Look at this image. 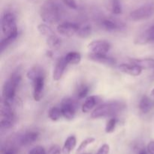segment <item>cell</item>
Segmentation results:
<instances>
[{
    "instance_id": "cell-16",
    "label": "cell",
    "mask_w": 154,
    "mask_h": 154,
    "mask_svg": "<svg viewBox=\"0 0 154 154\" xmlns=\"http://www.w3.org/2000/svg\"><path fill=\"white\" fill-rule=\"evenodd\" d=\"M153 106L154 102L147 96H144L141 98L139 102V105H138L140 111L143 114H147L148 112H150L152 108H153Z\"/></svg>"
},
{
    "instance_id": "cell-31",
    "label": "cell",
    "mask_w": 154,
    "mask_h": 154,
    "mask_svg": "<svg viewBox=\"0 0 154 154\" xmlns=\"http://www.w3.org/2000/svg\"><path fill=\"white\" fill-rule=\"evenodd\" d=\"M29 154H47V153L44 147H42V146H37V147H33V148L30 150Z\"/></svg>"
},
{
    "instance_id": "cell-4",
    "label": "cell",
    "mask_w": 154,
    "mask_h": 154,
    "mask_svg": "<svg viewBox=\"0 0 154 154\" xmlns=\"http://www.w3.org/2000/svg\"><path fill=\"white\" fill-rule=\"evenodd\" d=\"M2 30L5 38L14 41L18 35L16 17L11 12H6L2 17Z\"/></svg>"
},
{
    "instance_id": "cell-10",
    "label": "cell",
    "mask_w": 154,
    "mask_h": 154,
    "mask_svg": "<svg viewBox=\"0 0 154 154\" xmlns=\"http://www.w3.org/2000/svg\"><path fill=\"white\" fill-rule=\"evenodd\" d=\"M154 42V25L137 36L135 40L136 45H144Z\"/></svg>"
},
{
    "instance_id": "cell-8",
    "label": "cell",
    "mask_w": 154,
    "mask_h": 154,
    "mask_svg": "<svg viewBox=\"0 0 154 154\" xmlns=\"http://www.w3.org/2000/svg\"><path fill=\"white\" fill-rule=\"evenodd\" d=\"M111 48V45L109 42L102 40L93 41L87 46L90 54H107Z\"/></svg>"
},
{
    "instance_id": "cell-1",
    "label": "cell",
    "mask_w": 154,
    "mask_h": 154,
    "mask_svg": "<svg viewBox=\"0 0 154 154\" xmlns=\"http://www.w3.org/2000/svg\"><path fill=\"white\" fill-rule=\"evenodd\" d=\"M63 16V8L58 0H46L41 8V17L44 22L55 24Z\"/></svg>"
},
{
    "instance_id": "cell-13",
    "label": "cell",
    "mask_w": 154,
    "mask_h": 154,
    "mask_svg": "<svg viewBox=\"0 0 154 154\" xmlns=\"http://www.w3.org/2000/svg\"><path fill=\"white\" fill-rule=\"evenodd\" d=\"M118 69L123 73L127 74V75L133 77L139 76L141 74V72H142V69L137 66V65L133 64V63L132 64L123 63V64L120 65L118 66Z\"/></svg>"
},
{
    "instance_id": "cell-3",
    "label": "cell",
    "mask_w": 154,
    "mask_h": 154,
    "mask_svg": "<svg viewBox=\"0 0 154 154\" xmlns=\"http://www.w3.org/2000/svg\"><path fill=\"white\" fill-rule=\"evenodd\" d=\"M126 108L123 102L119 101H114L104 103L99 105L91 113V118L98 119L102 117H113L120 114Z\"/></svg>"
},
{
    "instance_id": "cell-35",
    "label": "cell",
    "mask_w": 154,
    "mask_h": 154,
    "mask_svg": "<svg viewBox=\"0 0 154 154\" xmlns=\"http://www.w3.org/2000/svg\"><path fill=\"white\" fill-rule=\"evenodd\" d=\"M63 3L72 9L77 8V4L75 0H63Z\"/></svg>"
},
{
    "instance_id": "cell-15",
    "label": "cell",
    "mask_w": 154,
    "mask_h": 154,
    "mask_svg": "<svg viewBox=\"0 0 154 154\" xmlns=\"http://www.w3.org/2000/svg\"><path fill=\"white\" fill-rule=\"evenodd\" d=\"M39 137V133L35 131H29V132H26L24 135L21 136L20 139V143L21 145L27 146L32 144L35 141H37Z\"/></svg>"
},
{
    "instance_id": "cell-6",
    "label": "cell",
    "mask_w": 154,
    "mask_h": 154,
    "mask_svg": "<svg viewBox=\"0 0 154 154\" xmlns=\"http://www.w3.org/2000/svg\"><path fill=\"white\" fill-rule=\"evenodd\" d=\"M14 119L15 116L12 107L2 104L0 114V125L2 129H10L14 125Z\"/></svg>"
},
{
    "instance_id": "cell-29",
    "label": "cell",
    "mask_w": 154,
    "mask_h": 154,
    "mask_svg": "<svg viewBox=\"0 0 154 154\" xmlns=\"http://www.w3.org/2000/svg\"><path fill=\"white\" fill-rule=\"evenodd\" d=\"M95 141H96V139H95L94 138H92V137H90V138H86L85 140H84V141L81 143V144L79 145L78 148L77 149V153H80V152L84 150L89 145L93 144Z\"/></svg>"
},
{
    "instance_id": "cell-11",
    "label": "cell",
    "mask_w": 154,
    "mask_h": 154,
    "mask_svg": "<svg viewBox=\"0 0 154 154\" xmlns=\"http://www.w3.org/2000/svg\"><path fill=\"white\" fill-rule=\"evenodd\" d=\"M33 82V98L36 102H39L43 96L45 88V77H40Z\"/></svg>"
},
{
    "instance_id": "cell-22",
    "label": "cell",
    "mask_w": 154,
    "mask_h": 154,
    "mask_svg": "<svg viewBox=\"0 0 154 154\" xmlns=\"http://www.w3.org/2000/svg\"><path fill=\"white\" fill-rule=\"evenodd\" d=\"M40 77H45L44 71L39 67H34L27 72V78L32 81H35Z\"/></svg>"
},
{
    "instance_id": "cell-27",
    "label": "cell",
    "mask_w": 154,
    "mask_h": 154,
    "mask_svg": "<svg viewBox=\"0 0 154 154\" xmlns=\"http://www.w3.org/2000/svg\"><path fill=\"white\" fill-rule=\"evenodd\" d=\"M111 11L116 15L122 13V5L120 0H112L111 1Z\"/></svg>"
},
{
    "instance_id": "cell-19",
    "label": "cell",
    "mask_w": 154,
    "mask_h": 154,
    "mask_svg": "<svg viewBox=\"0 0 154 154\" xmlns=\"http://www.w3.org/2000/svg\"><path fill=\"white\" fill-rule=\"evenodd\" d=\"M98 100H99V98L96 96H90L89 97H87L86 99V100L84 101V104L82 105V110L83 113H88L97 105Z\"/></svg>"
},
{
    "instance_id": "cell-33",
    "label": "cell",
    "mask_w": 154,
    "mask_h": 154,
    "mask_svg": "<svg viewBox=\"0 0 154 154\" xmlns=\"http://www.w3.org/2000/svg\"><path fill=\"white\" fill-rule=\"evenodd\" d=\"M2 154H17V150L14 147H8L2 150Z\"/></svg>"
},
{
    "instance_id": "cell-9",
    "label": "cell",
    "mask_w": 154,
    "mask_h": 154,
    "mask_svg": "<svg viewBox=\"0 0 154 154\" xmlns=\"http://www.w3.org/2000/svg\"><path fill=\"white\" fill-rule=\"evenodd\" d=\"M79 29L80 26L77 23L66 22L58 25L57 30L60 35L66 36V37H72L78 33Z\"/></svg>"
},
{
    "instance_id": "cell-37",
    "label": "cell",
    "mask_w": 154,
    "mask_h": 154,
    "mask_svg": "<svg viewBox=\"0 0 154 154\" xmlns=\"http://www.w3.org/2000/svg\"><path fill=\"white\" fill-rule=\"evenodd\" d=\"M148 153H149L148 152L146 151L145 150H141V151L139 152V153H138V154H148Z\"/></svg>"
},
{
    "instance_id": "cell-38",
    "label": "cell",
    "mask_w": 154,
    "mask_h": 154,
    "mask_svg": "<svg viewBox=\"0 0 154 154\" xmlns=\"http://www.w3.org/2000/svg\"><path fill=\"white\" fill-rule=\"evenodd\" d=\"M151 95L154 97V88L153 89V90H152V91H151Z\"/></svg>"
},
{
    "instance_id": "cell-23",
    "label": "cell",
    "mask_w": 154,
    "mask_h": 154,
    "mask_svg": "<svg viewBox=\"0 0 154 154\" xmlns=\"http://www.w3.org/2000/svg\"><path fill=\"white\" fill-rule=\"evenodd\" d=\"M38 31L39 32V33L41 35L45 36L46 38H48L50 36H52L54 35H55L54 30L49 26L46 25V24H39L38 26Z\"/></svg>"
},
{
    "instance_id": "cell-28",
    "label": "cell",
    "mask_w": 154,
    "mask_h": 154,
    "mask_svg": "<svg viewBox=\"0 0 154 154\" xmlns=\"http://www.w3.org/2000/svg\"><path fill=\"white\" fill-rule=\"evenodd\" d=\"M117 120L116 118H111L107 122L105 126V132L106 133H112L115 130L116 126H117Z\"/></svg>"
},
{
    "instance_id": "cell-7",
    "label": "cell",
    "mask_w": 154,
    "mask_h": 154,
    "mask_svg": "<svg viewBox=\"0 0 154 154\" xmlns=\"http://www.w3.org/2000/svg\"><path fill=\"white\" fill-rule=\"evenodd\" d=\"M62 114L66 120H71L75 117L76 113V104L71 98H66L61 104Z\"/></svg>"
},
{
    "instance_id": "cell-12",
    "label": "cell",
    "mask_w": 154,
    "mask_h": 154,
    "mask_svg": "<svg viewBox=\"0 0 154 154\" xmlns=\"http://www.w3.org/2000/svg\"><path fill=\"white\" fill-rule=\"evenodd\" d=\"M68 65L69 64H68L67 62H66L65 57H61V58L57 61L55 66V69H54V73H53V79H54V81H58L61 79L63 75H64L65 70H66Z\"/></svg>"
},
{
    "instance_id": "cell-14",
    "label": "cell",
    "mask_w": 154,
    "mask_h": 154,
    "mask_svg": "<svg viewBox=\"0 0 154 154\" xmlns=\"http://www.w3.org/2000/svg\"><path fill=\"white\" fill-rule=\"evenodd\" d=\"M89 58H90V60H93L96 63L106 65V66H114L117 63L115 59L108 57V56H107V54H90L89 55Z\"/></svg>"
},
{
    "instance_id": "cell-21",
    "label": "cell",
    "mask_w": 154,
    "mask_h": 154,
    "mask_svg": "<svg viewBox=\"0 0 154 154\" xmlns=\"http://www.w3.org/2000/svg\"><path fill=\"white\" fill-rule=\"evenodd\" d=\"M66 62L69 65H77L81 63V55L76 51H71L65 56Z\"/></svg>"
},
{
    "instance_id": "cell-2",
    "label": "cell",
    "mask_w": 154,
    "mask_h": 154,
    "mask_svg": "<svg viewBox=\"0 0 154 154\" xmlns=\"http://www.w3.org/2000/svg\"><path fill=\"white\" fill-rule=\"evenodd\" d=\"M21 81V75L19 72L11 74L10 78L4 84L2 87V104L12 107L15 100L17 89Z\"/></svg>"
},
{
    "instance_id": "cell-18",
    "label": "cell",
    "mask_w": 154,
    "mask_h": 154,
    "mask_svg": "<svg viewBox=\"0 0 154 154\" xmlns=\"http://www.w3.org/2000/svg\"><path fill=\"white\" fill-rule=\"evenodd\" d=\"M102 27L107 31H114V30L120 29L124 27V24L122 23L117 22V21L109 19L104 20L102 23Z\"/></svg>"
},
{
    "instance_id": "cell-24",
    "label": "cell",
    "mask_w": 154,
    "mask_h": 154,
    "mask_svg": "<svg viewBox=\"0 0 154 154\" xmlns=\"http://www.w3.org/2000/svg\"><path fill=\"white\" fill-rule=\"evenodd\" d=\"M63 116L61 108L58 107H53L48 111V117L52 121H57Z\"/></svg>"
},
{
    "instance_id": "cell-17",
    "label": "cell",
    "mask_w": 154,
    "mask_h": 154,
    "mask_svg": "<svg viewBox=\"0 0 154 154\" xmlns=\"http://www.w3.org/2000/svg\"><path fill=\"white\" fill-rule=\"evenodd\" d=\"M130 61L133 64L137 65L142 69H154V60L150 58L146 59H130Z\"/></svg>"
},
{
    "instance_id": "cell-26",
    "label": "cell",
    "mask_w": 154,
    "mask_h": 154,
    "mask_svg": "<svg viewBox=\"0 0 154 154\" xmlns=\"http://www.w3.org/2000/svg\"><path fill=\"white\" fill-rule=\"evenodd\" d=\"M92 33V27L90 26L87 25L85 26H83L81 28L79 29L78 33V36H79L80 38H86L89 37V36L91 35Z\"/></svg>"
},
{
    "instance_id": "cell-30",
    "label": "cell",
    "mask_w": 154,
    "mask_h": 154,
    "mask_svg": "<svg viewBox=\"0 0 154 154\" xmlns=\"http://www.w3.org/2000/svg\"><path fill=\"white\" fill-rule=\"evenodd\" d=\"M89 93V87L87 85H82L78 91V97L79 99H84Z\"/></svg>"
},
{
    "instance_id": "cell-20",
    "label": "cell",
    "mask_w": 154,
    "mask_h": 154,
    "mask_svg": "<svg viewBox=\"0 0 154 154\" xmlns=\"http://www.w3.org/2000/svg\"><path fill=\"white\" fill-rule=\"evenodd\" d=\"M77 144V140L75 136L74 135H71V136L68 137L67 139L65 141L62 150H63V154H70L71 152L75 149V146Z\"/></svg>"
},
{
    "instance_id": "cell-36",
    "label": "cell",
    "mask_w": 154,
    "mask_h": 154,
    "mask_svg": "<svg viewBox=\"0 0 154 154\" xmlns=\"http://www.w3.org/2000/svg\"><path fill=\"white\" fill-rule=\"evenodd\" d=\"M147 152L149 154H154V141H150L147 144Z\"/></svg>"
},
{
    "instance_id": "cell-34",
    "label": "cell",
    "mask_w": 154,
    "mask_h": 154,
    "mask_svg": "<svg viewBox=\"0 0 154 154\" xmlns=\"http://www.w3.org/2000/svg\"><path fill=\"white\" fill-rule=\"evenodd\" d=\"M61 152H63V150H61V148L58 145H54L50 148L48 154H61Z\"/></svg>"
},
{
    "instance_id": "cell-32",
    "label": "cell",
    "mask_w": 154,
    "mask_h": 154,
    "mask_svg": "<svg viewBox=\"0 0 154 154\" xmlns=\"http://www.w3.org/2000/svg\"><path fill=\"white\" fill-rule=\"evenodd\" d=\"M110 152V146L108 144H104L98 150L96 154H108Z\"/></svg>"
},
{
    "instance_id": "cell-5",
    "label": "cell",
    "mask_w": 154,
    "mask_h": 154,
    "mask_svg": "<svg viewBox=\"0 0 154 154\" xmlns=\"http://www.w3.org/2000/svg\"><path fill=\"white\" fill-rule=\"evenodd\" d=\"M154 15V2L147 3L141 7L132 11L130 13L131 20L133 21H141L149 19Z\"/></svg>"
},
{
    "instance_id": "cell-25",
    "label": "cell",
    "mask_w": 154,
    "mask_h": 154,
    "mask_svg": "<svg viewBox=\"0 0 154 154\" xmlns=\"http://www.w3.org/2000/svg\"><path fill=\"white\" fill-rule=\"evenodd\" d=\"M47 45L51 48H58L61 45V39L56 35L47 38Z\"/></svg>"
}]
</instances>
